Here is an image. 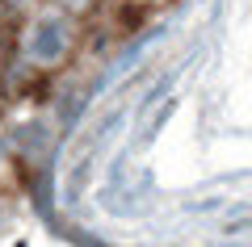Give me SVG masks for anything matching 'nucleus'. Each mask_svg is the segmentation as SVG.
Masks as SVG:
<instances>
[{
  "label": "nucleus",
  "mask_w": 252,
  "mask_h": 247,
  "mask_svg": "<svg viewBox=\"0 0 252 247\" xmlns=\"http://www.w3.org/2000/svg\"><path fill=\"white\" fill-rule=\"evenodd\" d=\"M17 142H21V151H26V155H42L46 151V122H26L17 130Z\"/></svg>",
  "instance_id": "2"
},
{
  "label": "nucleus",
  "mask_w": 252,
  "mask_h": 247,
  "mask_svg": "<svg viewBox=\"0 0 252 247\" xmlns=\"http://www.w3.org/2000/svg\"><path fill=\"white\" fill-rule=\"evenodd\" d=\"M67 46H72V26L63 17H38L34 26H30L26 34V55L30 63H38V67H51V63H59L63 55H67Z\"/></svg>",
  "instance_id": "1"
}]
</instances>
